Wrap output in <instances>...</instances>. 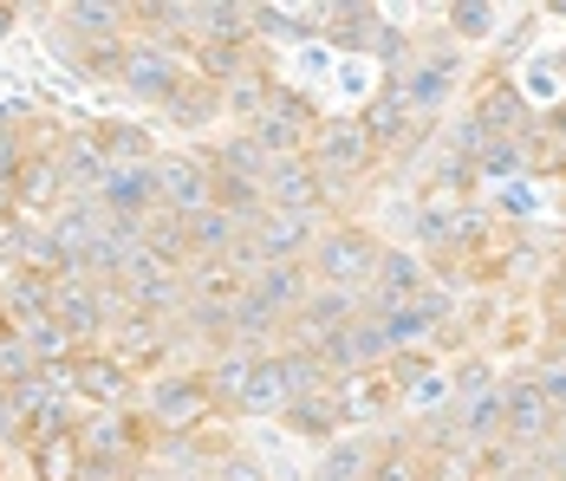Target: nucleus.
Segmentation results:
<instances>
[{"instance_id":"nucleus-1","label":"nucleus","mask_w":566,"mask_h":481,"mask_svg":"<svg viewBox=\"0 0 566 481\" xmlns=\"http://www.w3.org/2000/svg\"><path fill=\"white\" fill-rule=\"evenodd\" d=\"M105 221H150V209L164 202V176H157V163H130V169H112L105 176V189L92 196Z\"/></svg>"},{"instance_id":"nucleus-2","label":"nucleus","mask_w":566,"mask_h":481,"mask_svg":"<svg viewBox=\"0 0 566 481\" xmlns=\"http://www.w3.org/2000/svg\"><path fill=\"white\" fill-rule=\"evenodd\" d=\"M157 176H164V209H170V215H202V209H216V176H209L196 157L157 163Z\"/></svg>"},{"instance_id":"nucleus-3","label":"nucleus","mask_w":566,"mask_h":481,"mask_svg":"<svg viewBox=\"0 0 566 481\" xmlns=\"http://www.w3.org/2000/svg\"><path fill=\"white\" fill-rule=\"evenodd\" d=\"M124 92H137V98H176L182 92V72H176L170 46H130L124 53Z\"/></svg>"},{"instance_id":"nucleus-4","label":"nucleus","mask_w":566,"mask_h":481,"mask_svg":"<svg viewBox=\"0 0 566 481\" xmlns=\"http://www.w3.org/2000/svg\"><path fill=\"white\" fill-rule=\"evenodd\" d=\"M209 410V384L202 377H157L150 384V417L164 429H189Z\"/></svg>"},{"instance_id":"nucleus-5","label":"nucleus","mask_w":566,"mask_h":481,"mask_svg":"<svg viewBox=\"0 0 566 481\" xmlns=\"http://www.w3.org/2000/svg\"><path fill=\"white\" fill-rule=\"evenodd\" d=\"M365 273H378V254H371V241H365L358 228H339V234L319 241V280L352 286V280H365Z\"/></svg>"},{"instance_id":"nucleus-6","label":"nucleus","mask_w":566,"mask_h":481,"mask_svg":"<svg viewBox=\"0 0 566 481\" xmlns=\"http://www.w3.org/2000/svg\"><path fill=\"white\" fill-rule=\"evenodd\" d=\"M53 163H59V176H65V189H72V196H98V189H105V176H112V157L98 150V137H72Z\"/></svg>"},{"instance_id":"nucleus-7","label":"nucleus","mask_w":566,"mask_h":481,"mask_svg":"<svg viewBox=\"0 0 566 481\" xmlns=\"http://www.w3.org/2000/svg\"><path fill=\"white\" fill-rule=\"evenodd\" d=\"M7 306H13V320H20V325L53 320L59 280H46V273H13V280H7Z\"/></svg>"},{"instance_id":"nucleus-8","label":"nucleus","mask_w":566,"mask_h":481,"mask_svg":"<svg viewBox=\"0 0 566 481\" xmlns=\"http://www.w3.org/2000/svg\"><path fill=\"white\" fill-rule=\"evenodd\" d=\"M502 424L534 442V436H547V424H554V404L541 397V384H514L509 397H502Z\"/></svg>"},{"instance_id":"nucleus-9","label":"nucleus","mask_w":566,"mask_h":481,"mask_svg":"<svg viewBox=\"0 0 566 481\" xmlns=\"http://www.w3.org/2000/svg\"><path fill=\"white\" fill-rule=\"evenodd\" d=\"M313 157H319V169H333V176L358 169V163H365V124H326Z\"/></svg>"},{"instance_id":"nucleus-10","label":"nucleus","mask_w":566,"mask_h":481,"mask_svg":"<svg viewBox=\"0 0 566 481\" xmlns=\"http://www.w3.org/2000/svg\"><path fill=\"white\" fill-rule=\"evenodd\" d=\"M189 248H196V254H228V248H241V221L228 209L189 215Z\"/></svg>"},{"instance_id":"nucleus-11","label":"nucleus","mask_w":566,"mask_h":481,"mask_svg":"<svg viewBox=\"0 0 566 481\" xmlns=\"http://www.w3.org/2000/svg\"><path fill=\"white\" fill-rule=\"evenodd\" d=\"M13 196H20L27 209H53L59 196H65V176H59V163H27V169L13 176Z\"/></svg>"},{"instance_id":"nucleus-12","label":"nucleus","mask_w":566,"mask_h":481,"mask_svg":"<svg viewBox=\"0 0 566 481\" xmlns=\"http://www.w3.org/2000/svg\"><path fill=\"white\" fill-rule=\"evenodd\" d=\"M268 196L281 202V215H306V202L319 196V182H313L300 163H281V169H274V182H268Z\"/></svg>"},{"instance_id":"nucleus-13","label":"nucleus","mask_w":566,"mask_h":481,"mask_svg":"<svg viewBox=\"0 0 566 481\" xmlns=\"http://www.w3.org/2000/svg\"><path fill=\"white\" fill-rule=\"evenodd\" d=\"M20 338H27V352H33V365H65V358H72V332H65L59 320L20 325Z\"/></svg>"},{"instance_id":"nucleus-14","label":"nucleus","mask_w":566,"mask_h":481,"mask_svg":"<svg viewBox=\"0 0 566 481\" xmlns=\"http://www.w3.org/2000/svg\"><path fill=\"white\" fill-rule=\"evenodd\" d=\"M293 293H300V268H261V280H254V306L261 313H281V306H293Z\"/></svg>"},{"instance_id":"nucleus-15","label":"nucleus","mask_w":566,"mask_h":481,"mask_svg":"<svg viewBox=\"0 0 566 481\" xmlns=\"http://www.w3.org/2000/svg\"><path fill=\"white\" fill-rule=\"evenodd\" d=\"M65 20H72V33H85V40H112V33H117V20H124V7L72 0V7H65Z\"/></svg>"},{"instance_id":"nucleus-16","label":"nucleus","mask_w":566,"mask_h":481,"mask_svg":"<svg viewBox=\"0 0 566 481\" xmlns=\"http://www.w3.org/2000/svg\"><path fill=\"white\" fill-rule=\"evenodd\" d=\"M241 7H189V27L202 33V40H228V33H241Z\"/></svg>"},{"instance_id":"nucleus-17","label":"nucleus","mask_w":566,"mask_h":481,"mask_svg":"<svg viewBox=\"0 0 566 481\" xmlns=\"http://www.w3.org/2000/svg\"><path fill=\"white\" fill-rule=\"evenodd\" d=\"M78 390H85V397H105V404H112L117 390H124V372H117L112 358H85V365H78Z\"/></svg>"},{"instance_id":"nucleus-18","label":"nucleus","mask_w":566,"mask_h":481,"mask_svg":"<svg viewBox=\"0 0 566 481\" xmlns=\"http://www.w3.org/2000/svg\"><path fill=\"white\" fill-rule=\"evenodd\" d=\"M274 377H281V397H313L319 390V365L313 358H274Z\"/></svg>"},{"instance_id":"nucleus-19","label":"nucleus","mask_w":566,"mask_h":481,"mask_svg":"<svg viewBox=\"0 0 566 481\" xmlns=\"http://www.w3.org/2000/svg\"><path fill=\"white\" fill-rule=\"evenodd\" d=\"M300 144V117L293 111H268L261 117V150H293Z\"/></svg>"},{"instance_id":"nucleus-20","label":"nucleus","mask_w":566,"mask_h":481,"mask_svg":"<svg viewBox=\"0 0 566 481\" xmlns=\"http://www.w3.org/2000/svg\"><path fill=\"white\" fill-rule=\"evenodd\" d=\"M423 325H430L423 306H397L391 320H385V345H410V338H423Z\"/></svg>"},{"instance_id":"nucleus-21","label":"nucleus","mask_w":566,"mask_h":481,"mask_svg":"<svg viewBox=\"0 0 566 481\" xmlns=\"http://www.w3.org/2000/svg\"><path fill=\"white\" fill-rule=\"evenodd\" d=\"M495 424H502V397H475V404H469V417H462V436H469V442H482Z\"/></svg>"},{"instance_id":"nucleus-22","label":"nucleus","mask_w":566,"mask_h":481,"mask_svg":"<svg viewBox=\"0 0 566 481\" xmlns=\"http://www.w3.org/2000/svg\"><path fill=\"white\" fill-rule=\"evenodd\" d=\"M378 273H385V293H417V261L385 254V261H378Z\"/></svg>"},{"instance_id":"nucleus-23","label":"nucleus","mask_w":566,"mask_h":481,"mask_svg":"<svg viewBox=\"0 0 566 481\" xmlns=\"http://www.w3.org/2000/svg\"><path fill=\"white\" fill-rule=\"evenodd\" d=\"M450 20H455V33H469V40H482V33L495 27V13H489V7H455Z\"/></svg>"},{"instance_id":"nucleus-24","label":"nucleus","mask_w":566,"mask_h":481,"mask_svg":"<svg viewBox=\"0 0 566 481\" xmlns=\"http://www.w3.org/2000/svg\"><path fill=\"white\" fill-rule=\"evenodd\" d=\"M541 397H547L554 410L566 404V358H560V365H547V372H541Z\"/></svg>"},{"instance_id":"nucleus-25","label":"nucleus","mask_w":566,"mask_h":481,"mask_svg":"<svg viewBox=\"0 0 566 481\" xmlns=\"http://www.w3.org/2000/svg\"><path fill=\"white\" fill-rule=\"evenodd\" d=\"M7 33H13V7H0V40H7Z\"/></svg>"}]
</instances>
